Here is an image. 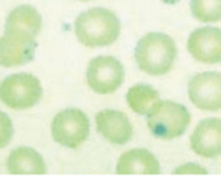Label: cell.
<instances>
[{"label": "cell", "mask_w": 221, "mask_h": 186, "mask_svg": "<svg viewBox=\"0 0 221 186\" xmlns=\"http://www.w3.org/2000/svg\"><path fill=\"white\" fill-rule=\"evenodd\" d=\"M7 168L12 174H44L47 167L42 155L30 147H20L9 154Z\"/></svg>", "instance_id": "cell-13"}, {"label": "cell", "mask_w": 221, "mask_h": 186, "mask_svg": "<svg viewBox=\"0 0 221 186\" xmlns=\"http://www.w3.org/2000/svg\"><path fill=\"white\" fill-rule=\"evenodd\" d=\"M86 81L95 94H113L125 81L124 66L113 56H96L88 63Z\"/></svg>", "instance_id": "cell-6"}, {"label": "cell", "mask_w": 221, "mask_h": 186, "mask_svg": "<svg viewBox=\"0 0 221 186\" xmlns=\"http://www.w3.org/2000/svg\"><path fill=\"white\" fill-rule=\"evenodd\" d=\"M190 9L199 22L212 24L221 21V0H191Z\"/></svg>", "instance_id": "cell-16"}, {"label": "cell", "mask_w": 221, "mask_h": 186, "mask_svg": "<svg viewBox=\"0 0 221 186\" xmlns=\"http://www.w3.org/2000/svg\"><path fill=\"white\" fill-rule=\"evenodd\" d=\"M161 167L158 158L147 148H131L117 160V174H159Z\"/></svg>", "instance_id": "cell-12"}, {"label": "cell", "mask_w": 221, "mask_h": 186, "mask_svg": "<svg viewBox=\"0 0 221 186\" xmlns=\"http://www.w3.org/2000/svg\"><path fill=\"white\" fill-rule=\"evenodd\" d=\"M74 31L77 39L86 47H107L119 39L121 24L115 12L96 7L82 12L76 18Z\"/></svg>", "instance_id": "cell-1"}, {"label": "cell", "mask_w": 221, "mask_h": 186, "mask_svg": "<svg viewBox=\"0 0 221 186\" xmlns=\"http://www.w3.org/2000/svg\"><path fill=\"white\" fill-rule=\"evenodd\" d=\"M164 4H176V3H178L181 2V0H161Z\"/></svg>", "instance_id": "cell-19"}, {"label": "cell", "mask_w": 221, "mask_h": 186, "mask_svg": "<svg viewBox=\"0 0 221 186\" xmlns=\"http://www.w3.org/2000/svg\"><path fill=\"white\" fill-rule=\"evenodd\" d=\"M191 122L189 109L173 100H159L147 115V126L153 137L171 141L181 137Z\"/></svg>", "instance_id": "cell-3"}, {"label": "cell", "mask_w": 221, "mask_h": 186, "mask_svg": "<svg viewBox=\"0 0 221 186\" xmlns=\"http://www.w3.org/2000/svg\"><path fill=\"white\" fill-rule=\"evenodd\" d=\"M79 2H90V0H79Z\"/></svg>", "instance_id": "cell-20"}, {"label": "cell", "mask_w": 221, "mask_h": 186, "mask_svg": "<svg viewBox=\"0 0 221 186\" xmlns=\"http://www.w3.org/2000/svg\"><path fill=\"white\" fill-rule=\"evenodd\" d=\"M187 51L203 64L221 63V29L199 27L189 35Z\"/></svg>", "instance_id": "cell-9"}, {"label": "cell", "mask_w": 221, "mask_h": 186, "mask_svg": "<svg viewBox=\"0 0 221 186\" xmlns=\"http://www.w3.org/2000/svg\"><path fill=\"white\" fill-rule=\"evenodd\" d=\"M190 147L202 158H219L221 155V118L208 117L199 122L190 137Z\"/></svg>", "instance_id": "cell-10"}, {"label": "cell", "mask_w": 221, "mask_h": 186, "mask_svg": "<svg viewBox=\"0 0 221 186\" xmlns=\"http://www.w3.org/2000/svg\"><path fill=\"white\" fill-rule=\"evenodd\" d=\"M42 96L39 79L29 73L8 76L0 83V100L13 109L34 107Z\"/></svg>", "instance_id": "cell-4"}, {"label": "cell", "mask_w": 221, "mask_h": 186, "mask_svg": "<svg viewBox=\"0 0 221 186\" xmlns=\"http://www.w3.org/2000/svg\"><path fill=\"white\" fill-rule=\"evenodd\" d=\"M177 46L172 36L164 33H147L138 41L134 59L138 68L148 76H164L176 61Z\"/></svg>", "instance_id": "cell-2"}, {"label": "cell", "mask_w": 221, "mask_h": 186, "mask_svg": "<svg viewBox=\"0 0 221 186\" xmlns=\"http://www.w3.org/2000/svg\"><path fill=\"white\" fill-rule=\"evenodd\" d=\"M189 99L202 111L221 109V73L203 72L195 74L187 85Z\"/></svg>", "instance_id": "cell-8"}, {"label": "cell", "mask_w": 221, "mask_h": 186, "mask_svg": "<svg viewBox=\"0 0 221 186\" xmlns=\"http://www.w3.org/2000/svg\"><path fill=\"white\" fill-rule=\"evenodd\" d=\"M159 100L160 96L158 90L146 83H137L131 86L126 93V103L137 115L147 116Z\"/></svg>", "instance_id": "cell-15"}, {"label": "cell", "mask_w": 221, "mask_h": 186, "mask_svg": "<svg viewBox=\"0 0 221 186\" xmlns=\"http://www.w3.org/2000/svg\"><path fill=\"white\" fill-rule=\"evenodd\" d=\"M36 48L35 36L24 30L5 29L0 38V65L12 68L29 63Z\"/></svg>", "instance_id": "cell-7"}, {"label": "cell", "mask_w": 221, "mask_h": 186, "mask_svg": "<svg viewBox=\"0 0 221 186\" xmlns=\"http://www.w3.org/2000/svg\"><path fill=\"white\" fill-rule=\"evenodd\" d=\"M51 134L59 145L68 148H77L90 136L88 117L77 108L63 109L54 117Z\"/></svg>", "instance_id": "cell-5"}, {"label": "cell", "mask_w": 221, "mask_h": 186, "mask_svg": "<svg viewBox=\"0 0 221 186\" xmlns=\"http://www.w3.org/2000/svg\"><path fill=\"white\" fill-rule=\"evenodd\" d=\"M13 136V125L11 118L3 111H0V148L9 143Z\"/></svg>", "instance_id": "cell-17"}, {"label": "cell", "mask_w": 221, "mask_h": 186, "mask_svg": "<svg viewBox=\"0 0 221 186\" xmlns=\"http://www.w3.org/2000/svg\"><path fill=\"white\" fill-rule=\"evenodd\" d=\"M95 125L99 134L115 146L126 145L133 137V125L121 111L101 109L95 116Z\"/></svg>", "instance_id": "cell-11"}, {"label": "cell", "mask_w": 221, "mask_h": 186, "mask_svg": "<svg viewBox=\"0 0 221 186\" xmlns=\"http://www.w3.org/2000/svg\"><path fill=\"white\" fill-rule=\"evenodd\" d=\"M174 174H207L208 170L196 163H186L173 170Z\"/></svg>", "instance_id": "cell-18"}, {"label": "cell", "mask_w": 221, "mask_h": 186, "mask_svg": "<svg viewBox=\"0 0 221 186\" xmlns=\"http://www.w3.org/2000/svg\"><path fill=\"white\" fill-rule=\"evenodd\" d=\"M42 27V17L31 5H20L14 8L7 17L5 29L24 30L36 36Z\"/></svg>", "instance_id": "cell-14"}]
</instances>
